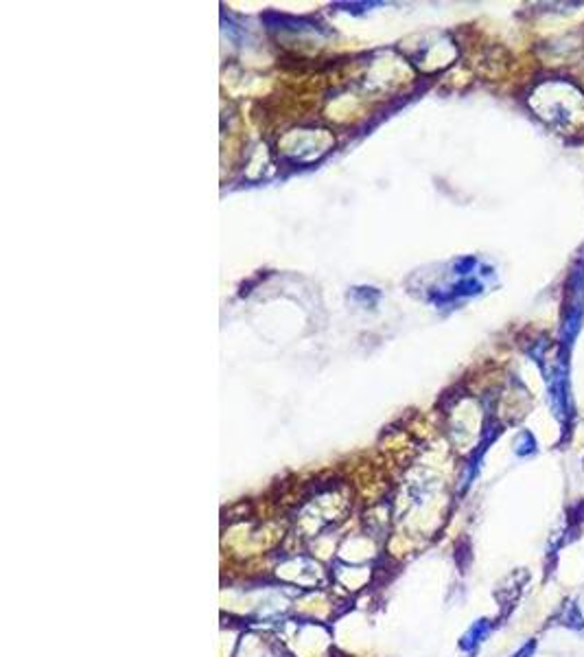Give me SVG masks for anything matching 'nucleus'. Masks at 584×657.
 I'll use <instances>...</instances> for the list:
<instances>
[{"mask_svg": "<svg viewBox=\"0 0 584 657\" xmlns=\"http://www.w3.org/2000/svg\"><path fill=\"white\" fill-rule=\"evenodd\" d=\"M554 620L560 625V627H565V629H569V631H576V633H582L584 635V615H582V611H580V607H578V603L571 599V601H565L560 605V609H558V613L554 615Z\"/></svg>", "mask_w": 584, "mask_h": 657, "instance_id": "nucleus-1", "label": "nucleus"}, {"mask_svg": "<svg viewBox=\"0 0 584 657\" xmlns=\"http://www.w3.org/2000/svg\"><path fill=\"white\" fill-rule=\"evenodd\" d=\"M534 651H536V640L528 642L526 646H523V649L516 653V657H530V655H534Z\"/></svg>", "mask_w": 584, "mask_h": 657, "instance_id": "nucleus-2", "label": "nucleus"}]
</instances>
